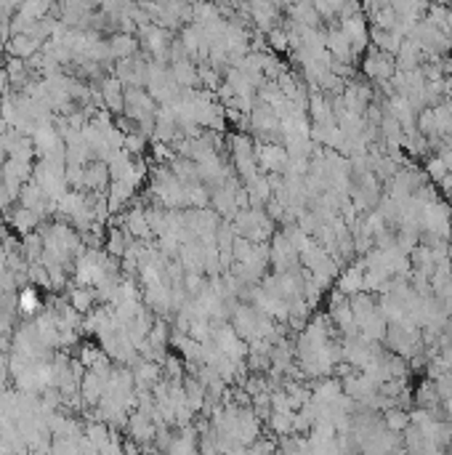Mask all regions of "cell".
<instances>
[{
  "label": "cell",
  "mask_w": 452,
  "mask_h": 455,
  "mask_svg": "<svg viewBox=\"0 0 452 455\" xmlns=\"http://www.w3.org/2000/svg\"><path fill=\"white\" fill-rule=\"evenodd\" d=\"M69 304L75 306V309L80 311V314H88V311L96 309V301H99V293H96V288L93 285H72L69 288Z\"/></svg>",
  "instance_id": "7c38bea8"
},
{
  "label": "cell",
  "mask_w": 452,
  "mask_h": 455,
  "mask_svg": "<svg viewBox=\"0 0 452 455\" xmlns=\"http://www.w3.org/2000/svg\"><path fill=\"white\" fill-rule=\"evenodd\" d=\"M0 189H3V173H0Z\"/></svg>",
  "instance_id": "603a6c76"
},
{
  "label": "cell",
  "mask_w": 452,
  "mask_h": 455,
  "mask_svg": "<svg viewBox=\"0 0 452 455\" xmlns=\"http://www.w3.org/2000/svg\"><path fill=\"white\" fill-rule=\"evenodd\" d=\"M40 48H43V43H40L37 38H33V35H27V33L11 35V38H8V43H6L8 56H19V59H33Z\"/></svg>",
  "instance_id": "30bf717a"
},
{
  "label": "cell",
  "mask_w": 452,
  "mask_h": 455,
  "mask_svg": "<svg viewBox=\"0 0 452 455\" xmlns=\"http://www.w3.org/2000/svg\"><path fill=\"white\" fill-rule=\"evenodd\" d=\"M197 78H199V86H205L208 91H219V86L224 83V69L202 62V64H197Z\"/></svg>",
  "instance_id": "9a60e30c"
},
{
  "label": "cell",
  "mask_w": 452,
  "mask_h": 455,
  "mask_svg": "<svg viewBox=\"0 0 452 455\" xmlns=\"http://www.w3.org/2000/svg\"><path fill=\"white\" fill-rule=\"evenodd\" d=\"M101 355H104V352H101L99 346L86 344V346H83V349H80V362H83V365H86V367H91V365H93V362H96V359H99Z\"/></svg>",
  "instance_id": "7402d4cb"
},
{
  "label": "cell",
  "mask_w": 452,
  "mask_h": 455,
  "mask_svg": "<svg viewBox=\"0 0 452 455\" xmlns=\"http://www.w3.org/2000/svg\"><path fill=\"white\" fill-rule=\"evenodd\" d=\"M16 306L22 309L24 317H35V314L40 311V306H43V301H40V296H37L35 288H24L22 293H19V299H16Z\"/></svg>",
  "instance_id": "2e32d148"
},
{
  "label": "cell",
  "mask_w": 452,
  "mask_h": 455,
  "mask_svg": "<svg viewBox=\"0 0 452 455\" xmlns=\"http://www.w3.org/2000/svg\"><path fill=\"white\" fill-rule=\"evenodd\" d=\"M255 160L261 173H287V163H290V152L285 144H277V142H261L255 144Z\"/></svg>",
  "instance_id": "7a4b0ae2"
},
{
  "label": "cell",
  "mask_w": 452,
  "mask_h": 455,
  "mask_svg": "<svg viewBox=\"0 0 452 455\" xmlns=\"http://www.w3.org/2000/svg\"><path fill=\"white\" fill-rule=\"evenodd\" d=\"M338 290L346 293V296H354V293H359L364 290V267L362 261L359 264H354V267H346L343 269V275L338 272Z\"/></svg>",
  "instance_id": "4fadbf2b"
},
{
  "label": "cell",
  "mask_w": 452,
  "mask_h": 455,
  "mask_svg": "<svg viewBox=\"0 0 452 455\" xmlns=\"http://www.w3.org/2000/svg\"><path fill=\"white\" fill-rule=\"evenodd\" d=\"M266 48L269 51H274V54H290V33H287V27H272L269 33H266Z\"/></svg>",
  "instance_id": "5bb4252c"
},
{
  "label": "cell",
  "mask_w": 452,
  "mask_h": 455,
  "mask_svg": "<svg viewBox=\"0 0 452 455\" xmlns=\"http://www.w3.org/2000/svg\"><path fill=\"white\" fill-rule=\"evenodd\" d=\"M170 75L176 80L181 88H195L199 86V78H197V62L187 56V59H178V62H170Z\"/></svg>",
  "instance_id": "9c48e42d"
},
{
  "label": "cell",
  "mask_w": 452,
  "mask_h": 455,
  "mask_svg": "<svg viewBox=\"0 0 452 455\" xmlns=\"http://www.w3.org/2000/svg\"><path fill=\"white\" fill-rule=\"evenodd\" d=\"M6 221L11 224V229L16 234H30L37 229V224L43 221L40 219V213L33 211V208H24V205H19V208H13V211H8V216H6Z\"/></svg>",
  "instance_id": "52a82bcc"
},
{
  "label": "cell",
  "mask_w": 452,
  "mask_h": 455,
  "mask_svg": "<svg viewBox=\"0 0 452 455\" xmlns=\"http://www.w3.org/2000/svg\"><path fill=\"white\" fill-rule=\"evenodd\" d=\"M110 166H107V160H91L86 163L83 168V189H88V192H104V189H110Z\"/></svg>",
  "instance_id": "8992f818"
},
{
  "label": "cell",
  "mask_w": 452,
  "mask_h": 455,
  "mask_svg": "<svg viewBox=\"0 0 452 455\" xmlns=\"http://www.w3.org/2000/svg\"><path fill=\"white\" fill-rule=\"evenodd\" d=\"M187 202H189V208H208L210 205V187L208 184H202V181L189 184L187 187Z\"/></svg>",
  "instance_id": "ac0fdd59"
},
{
  "label": "cell",
  "mask_w": 452,
  "mask_h": 455,
  "mask_svg": "<svg viewBox=\"0 0 452 455\" xmlns=\"http://www.w3.org/2000/svg\"><path fill=\"white\" fill-rule=\"evenodd\" d=\"M293 415H296V413L272 410V415L266 418V423H269V429H272L277 437H285V434H293Z\"/></svg>",
  "instance_id": "e0dca14e"
},
{
  "label": "cell",
  "mask_w": 452,
  "mask_h": 455,
  "mask_svg": "<svg viewBox=\"0 0 452 455\" xmlns=\"http://www.w3.org/2000/svg\"><path fill=\"white\" fill-rule=\"evenodd\" d=\"M141 51V40L136 33H117L112 35L110 40V54L112 59H128V56H136Z\"/></svg>",
  "instance_id": "ba28073f"
},
{
  "label": "cell",
  "mask_w": 452,
  "mask_h": 455,
  "mask_svg": "<svg viewBox=\"0 0 452 455\" xmlns=\"http://www.w3.org/2000/svg\"><path fill=\"white\" fill-rule=\"evenodd\" d=\"M325 48L330 51V56L335 62L357 64V54H354L352 43H349V38H346V33H343L341 27H330V30L325 33Z\"/></svg>",
  "instance_id": "5b68a950"
},
{
  "label": "cell",
  "mask_w": 452,
  "mask_h": 455,
  "mask_svg": "<svg viewBox=\"0 0 452 455\" xmlns=\"http://www.w3.org/2000/svg\"><path fill=\"white\" fill-rule=\"evenodd\" d=\"M213 341H216V346H219L224 355L237 359V362L248 357V341L237 335L232 322H229V325H226V322H219V325L213 328Z\"/></svg>",
  "instance_id": "277c9868"
},
{
  "label": "cell",
  "mask_w": 452,
  "mask_h": 455,
  "mask_svg": "<svg viewBox=\"0 0 452 455\" xmlns=\"http://www.w3.org/2000/svg\"><path fill=\"white\" fill-rule=\"evenodd\" d=\"M338 27L346 33V38H349V43H352V48H354V54L359 56L367 51V45H370V22H367L364 11L338 19Z\"/></svg>",
  "instance_id": "3957f363"
},
{
  "label": "cell",
  "mask_w": 452,
  "mask_h": 455,
  "mask_svg": "<svg viewBox=\"0 0 452 455\" xmlns=\"http://www.w3.org/2000/svg\"><path fill=\"white\" fill-rule=\"evenodd\" d=\"M447 173H450V171H447V163H444V157L441 155H434L426 160V176H429L434 184H439Z\"/></svg>",
  "instance_id": "44dd1931"
},
{
  "label": "cell",
  "mask_w": 452,
  "mask_h": 455,
  "mask_svg": "<svg viewBox=\"0 0 452 455\" xmlns=\"http://www.w3.org/2000/svg\"><path fill=\"white\" fill-rule=\"evenodd\" d=\"M285 11H287V16H290V22L303 24V27H320L322 24L320 11L314 8L311 0H296L293 6H287Z\"/></svg>",
  "instance_id": "8fae6325"
},
{
  "label": "cell",
  "mask_w": 452,
  "mask_h": 455,
  "mask_svg": "<svg viewBox=\"0 0 452 455\" xmlns=\"http://www.w3.org/2000/svg\"><path fill=\"white\" fill-rule=\"evenodd\" d=\"M146 139L149 136L141 134V131H133V134H125V142H122V149L131 157H141L146 152Z\"/></svg>",
  "instance_id": "ffe728a7"
},
{
  "label": "cell",
  "mask_w": 452,
  "mask_h": 455,
  "mask_svg": "<svg viewBox=\"0 0 452 455\" xmlns=\"http://www.w3.org/2000/svg\"><path fill=\"white\" fill-rule=\"evenodd\" d=\"M383 423H386V429L399 434L410 426V415L405 410H399V405H394V408H386V410H383Z\"/></svg>",
  "instance_id": "d6986e66"
},
{
  "label": "cell",
  "mask_w": 452,
  "mask_h": 455,
  "mask_svg": "<svg viewBox=\"0 0 452 455\" xmlns=\"http://www.w3.org/2000/svg\"><path fill=\"white\" fill-rule=\"evenodd\" d=\"M362 72L367 75L370 83H375V86L388 83L391 75L397 72V59H394V54H386V51H381V48H375L373 45L370 51H364Z\"/></svg>",
  "instance_id": "6da1fadb"
}]
</instances>
